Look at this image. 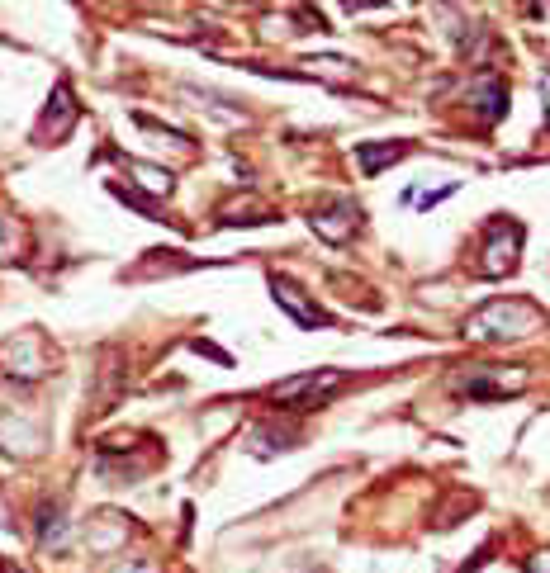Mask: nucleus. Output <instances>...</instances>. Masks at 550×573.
I'll use <instances>...</instances> for the list:
<instances>
[{"instance_id": "nucleus-1", "label": "nucleus", "mask_w": 550, "mask_h": 573, "mask_svg": "<svg viewBox=\"0 0 550 573\" xmlns=\"http://www.w3.org/2000/svg\"><path fill=\"white\" fill-rule=\"evenodd\" d=\"M541 323H546L541 308L527 304V299H494V304H484L479 313H470L465 337H475V341H517V337H532Z\"/></svg>"}, {"instance_id": "nucleus-2", "label": "nucleus", "mask_w": 550, "mask_h": 573, "mask_svg": "<svg viewBox=\"0 0 550 573\" xmlns=\"http://www.w3.org/2000/svg\"><path fill=\"white\" fill-rule=\"evenodd\" d=\"M347 384L342 370H313V375H299V379H285V384H275L271 389V403L280 408H318V403H328L337 389Z\"/></svg>"}, {"instance_id": "nucleus-3", "label": "nucleus", "mask_w": 550, "mask_h": 573, "mask_svg": "<svg viewBox=\"0 0 550 573\" xmlns=\"http://www.w3.org/2000/svg\"><path fill=\"white\" fill-rule=\"evenodd\" d=\"M517 251H522V223H513V218L494 223V228H489V242H484L479 275H489V280H498V275H513V270H517Z\"/></svg>"}, {"instance_id": "nucleus-4", "label": "nucleus", "mask_w": 550, "mask_h": 573, "mask_svg": "<svg viewBox=\"0 0 550 573\" xmlns=\"http://www.w3.org/2000/svg\"><path fill=\"white\" fill-rule=\"evenodd\" d=\"M356 218H361V209H356L351 199H328V204H313L309 209V228L323 237V242L342 247V242L356 233Z\"/></svg>"}, {"instance_id": "nucleus-5", "label": "nucleus", "mask_w": 550, "mask_h": 573, "mask_svg": "<svg viewBox=\"0 0 550 573\" xmlns=\"http://www.w3.org/2000/svg\"><path fill=\"white\" fill-rule=\"evenodd\" d=\"M271 294H275V304L285 308L299 327H328L332 323L328 313H323L318 304H309V299H304V289L294 285V280H285V275H271Z\"/></svg>"}, {"instance_id": "nucleus-6", "label": "nucleus", "mask_w": 550, "mask_h": 573, "mask_svg": "<svg viewBox=\"0 0 550 573\" xmlns=\"http://www.w3.org/2000/svg\"><path fill=\"white\" fill-rule=\"evenodd\" d=\"M5 365H10L19 379L43 375V360H38V337H19L15 346H5Z\"/></svg>"}, {"instance_id": "nucleus-7", "label": "nucleus", "mask_w": 550, "mask_h": 573, "mask_svg": "<svg viewBox=\"0 0 550 573\" xmlns=\"http://www.w3.org/2000/svg\"><path fill=\"white\" fill-rule=\"evenodd\" d=\"M76 124V105H72V90L67 86H57L53 90V124H43L38 128V138H48V143H57L67 128Z\"/></svg>"}, {"instance_id": "nucleus-8", "label": "nucleus", "mask_w": 550, "mask_h": 573, "mask_svg": "<svg viewBox=\"0 0 550 573\" xmlns=\"http://www.w3.org/2000/svg\"><path fill=\"white\" fill-rule=\"evenodd\" d=\"M475 100H479V114H484V119H498V114L508 109V90L498 86L494 76H484L475 86Z\"/></svg>"}, {"instance_id": "nucleus-9", "label": "nucleus", "mask_w": 550, "mask_h": 573, "mask_svg": "<svg viewBox=\"0 0 550 573\" xmlns=\"http://www.w3.org/2000/svg\"><path fill=\"white\" fill-rule=\"evenodd\" d=\"M404 152H408L404 143H399V147H375V143H361V147H356V157H361V171H366V176H375V171H380L385 162H399Z\"/></svg>"}, {"instance_id": "nucleus-10", "label": "nucleus", "mask_w": 550, "mask_h": 573, "mask_svg": "<svg viewBox=\"0 0 550 573\" xmlns=\"http://www.w3.org/2000/svg\"><path fill=\"white\" fill-rule=\"evenodd\" d=\"M129 171L143 180L152 195H171V171H157V166H143V162H129Z\"/></svg>"}, {"instance_id": "nucleus-11", "label": "nucleus", "mask_w": 550, "mask_h": 573, "mask_svg": "<svg viewBox=\"0 0 550 573\" xmlns=\"http://www.w3.org/2000/svg\"><path fill=\"white\" fill-rule=\"evenodd\" d=\"M62 540H67V526H62V512H57V507H53V512L43 507V545H53V550H57Z\"/></svg>"}, {"instance_id": "nucleus-12", "label": "nucleus", "mask_w": 550, "mask_h": 573, "mask_svg": "<svg viewBox=\"0 0 550 573\" xmlns=\"http://www.w3.org/2000/svg\"><path fill=\"white\" fill-rule=\"evenodd\" d=\"M532 573H550V550H541V555L532 559Z\"/></svg>"}, {"instance_id": "nucleus-13", "label": "nucleus", "mask_w": 550, "mask_h": 573, "mask_svg": "<svg viewBox=\"0 0 550 573\" xmlns=\"http://www.w3.org/2000/svg\"><path fill=\"white\" fill-rule=\"evenodd\" d=\"M114 573H157L152 564H124V569H114Z\"/></svg>"}, {"instance_id": "nucleus-14", "label": "nucleus", "mask_w": 550, "mask_h": 573, "mask_svg": "<svg viewBox=\"0 0 550 573\" xmlns=\"http://www.w3.org/2000/svg\"><path fill=\"white\" fill-rule=\"evenodd\" d=\"M546 95H550V81H546ZM546 119H550V105H546Z\"/></svg>"}]
</instances>
